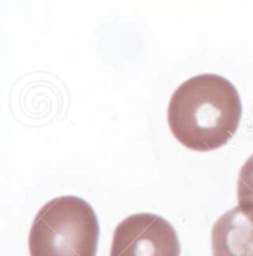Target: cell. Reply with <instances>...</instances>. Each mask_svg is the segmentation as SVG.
Returning a JSON list of instances; mask_svg holds the SVG:
<instances>
[{"label": "cell", "instance_id": "obj_1", "mask_svg": "<svg viewBox=\"0 0 253 256\" xmlns=\"http://www.w3.org/2000/svg\"><path fill=\"white\" fill-rule=\"evenodd\" d=\"M242 103L230 80L199 74L182 83L168 106L173 136L193 151H214L226 145L240 126Z\"/></svg>", "mask_w": 253, "mask_h": 256}, {"label": "cell", "instance_id": "obj_2", "mask_svg": "<svg viewBox=\"0 0 253 256\" xmlns=\"http://www.w3.org/2000/svg\"><path fill=\"white\" fill-rule=\"evenodd\" d=\"M99 222L84 200L54 198L36 214L28 234L30 256H96Z\"/></svg>", "mask_w": 253, "mask_h": 256}, {"label": "cell", "instance_id": "obj_3", "mask_svg": "<svg viewBox=\"0 0 253 256\" xmlns=\"http://www.w3.org/2000/svg\"><path fill=\"white\" fill-rule=\"evenodd\" d=\"M109 256H181V242L168 220L138 213L116 226Z\"/></svg>", "mask_w": 253, "mask_h": 256}, {"label": "cell", "instance_id": "obj_4", "mask_svg": "<svg viewBox=\"0 0 253 256\" xmlns=\"http://www.w3.org/2000/svg\"><path fill=\"white\" fill-rule=\"evenodd\" d=\"M211 250L213 256H253V219L239 206L215 222Z\"/></svg>", "mask_w": 253, "mask_h": 256}, {"label": "cell", "instance_id": "obj_5", "mask_svg": "<svg viewBox=\"0 0 253 256\" xmlns=\"http://www.w3.org/2000/svg\"><path fill=\"white\" fill-rule=\"evenodd\" d=\"M239 207L253 219V155L241 167L237 180Z\"/></svg>", "mask_w": 253, "mask_h": 256}]
</instances>
